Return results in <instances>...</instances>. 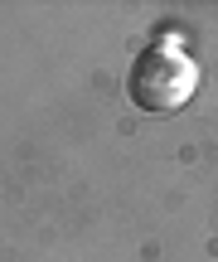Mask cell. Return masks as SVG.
<instances>
[{
  "mask_svg": "<svg viewBox=\"0 0 218 262\" xmlns=\"http://www.w3.org/2000/svg\"><path fill=\"white\" fill-rule=\"evenodd\" d=\"M194 88H199V63L184 49H165V44L146 49L126 73V97L141 112H180L194 97Z\"/></svg>",
  "mask_w": 218,
  "mask_h": 262,
  "instance_id": "6da1fadb",
  "label": "cell"
}]
</instances>
